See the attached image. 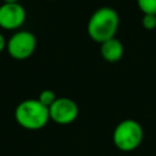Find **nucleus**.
Here are the masks:
<instances>
[{"label": "nucleus", "instance_id": "39448f33", "mask_svg": "<svg viewBox=\"0 0 156 156\" xmlns=\"http://www.w3.org/2000/svg\"><path fill=\"white\" fill-rule=\"evenodd\" d=\"M79 107L77 102L69 98H57L55 102L49 107L50 119L57 124H71L78 117Z\"/></svg>", "mask_w": 156, "mask_h": 156}, {"label": "nucleus", "instance_id": "9b49d317", "mask_svg": "<svg viewBox=\"0 0 156 156\" xmlns=\"http://www.w3.org/2000/svg\"><path fill=\"white\" fill-rule=\"evenodd\" d=\"M6 43H7V40L5 39L4 34L0 32V52H2L6 49Z\"/></svg>", "mask_w": 156, "mask_h": 156}, {"label": "nucleus", "instance_id": "ddd939ff", "mask_svg": "<svg viewBox=\"0 0 156 156\" xmlns=\"http://www.w3.org/2000/svg\"><path fill=\"white\" fill-rule=\"evenodd\" d=\"M48 1H52V0H48Z\"/></svg>", "mask_w": 156, "mask_h": 156}, {"label": "nucleus", "instance_id": "1a4fd4ad", "mask_svg": "<svg viewBox=\"0 0 156 156\" xmlns=\"http://www.w3.org/2000/svg\"><path fill=\"white\" fill-rule=\"evenodd\" d=\"M56 99H57L56 94H55L52 90H50V89H44L43 91H40L39 96H38V100H39L44 106H46L48 108L55 102Z\"/></svg>", "mask_w": 156, "mask_h": 156}, {"label": "nucleus", "instance_id": "9d476101", "mask_svg": "<svg viewBox=\"0 0 156 156\" xmlns=\"http://www.w3.org/2000/svg\"><path fill=\"white\" fill-rule=\"evenodd\" d=\"M141 26L146 30H152L156 28V15H143Z\"/></svg>", "mask_w": 156, "mask_h": 156}, {"label": "nucleus", "instance_id": "423d86ee", "mask_svg": "<svg viewBox=\"0 0 156 156\" xmlns=\"http://www.w3.org/2000/svg\"><path fill=\"white\" fill-rule=\"evenodd\" d=\"M26 17V9L20 2H2L0 5V28L2 29L16 30L21 28Z\"/></svg>", "mask_w": 156, "mask_h": 156}, {"label": "nucleus", "instance_id": "f8f14e48", "mask_svg": "<svg viewBox=\"0 0 156 156\" xmlns=\"http://www.w3.org/2000/svg\"><path fill=\"white\" fill-rule=\"evenodd\" d=\"M4 2H20L18 0H2Z\"/></svg>", "mask_w": 156, "mask_h": 156}, {"label": "nucleus", "instance_id": "f03ea898", "mask_svg": "<svg viewBox=\"0 0 156 156\" xmlns=\"http://www.w3.org/2000/svg\"><path fill=\"white\" fill-rule=\"evenodd\" d=\"M15 119L24 129L39 130L44 128L50 119L49 108L38 99H27L17 105Z\"/></svg>", "mask_w": 156, "mask_h": 156}, {"label": "nucleus", "instance_id": "20e7f679", "mask_svg": "<svg viewBox=\"0 0 156 156\" xmlns=\"http://www.w3.org/2000/svg\"><path fill=\"white\" fill-rule=\"evenodd\" d=\"M37 48V38L29 30H17L15 32L6 43L7 54L18 61L27 60L30 57Z\"/></svg>", "mask_w": 156, "mask_h": 156}, {"label": "nucleus", "instance_id": "0eeeda50", "mask_svg": "<svg viewBox=\"0 0 156 156\" xmlns=\"http://www.w3.org/2000/svg\"><path fill=\"white\" fill-rule=\"evenodd\" d=\"M100 54H101V57L106 62L115 63V62H118L123 57L124 48L121 40H118L115 37L100 44Z\"/></svg>", "mask_w": 156, "mask_h": 156}, {"label": "nucleus", "instance_id": "6e6552de", "mask_svg": "<svg viewBox=\"0 0 156 156\" xmlns=\"http://www.w3.org/2000/svg\"><path fill=\"white\" fill-rule=\"evenodd\" d=\"M136 5L143 15H156V0H136Z\"/></svg>", "mask_w": 156, "mask_h": 156}, {"label": "nucleus", "instance_id": "7ed1b4c3", "mask_svg": "<svg viewBox=\"0 0 156 156\" xmlns=\"http://www.w3.org/2000/svg\"><path fill=\"white\" fill-rule=\"evenodd\" d=\"M144 130L139 122L132 118L121 121L113 129L112 141L115 146L124 152H129L139 147L143 141Z\"/></svg>", "mask_w": 156, "mask_h": 156}, {"label": "nucleus", "instance_id": "f257e3e1", "mask_svg": "<svg viewBox=\"0 0 156 156\" xmlns=\"http://www.w3.org/2000/svg\"><path fill=\"white\" fill-rule=\"evenodd\" d=\"M118 27V12L110 6H102L95 10L89 17L87 23V32L93 41L101 44L111 38H115Z\"/></svg>", "mask_w": 156, "mask_h": 156}]
</instances>
